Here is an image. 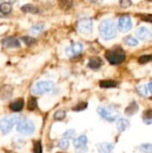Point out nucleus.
Returning <instances> with one entry per match:
<instances>
[{
  "label": "nucleus",
  "mask_w": 152,
  "mask_h": 153,
  "mask_svg": "<svg viewBox=\"0 0 152 153\" xmlns=\"http://www.w3.org/2000/svg\"><path fill=\"white\" fill-rule=\"evenodd\" d=\"M138 110H139V106H138V104H137V102H135V101H133L126 108H125V113L127 115V116H133V115H135L137 112H138Z\"/></svg>",
  "instance_id": "f3484780"
},
{
  "label": "nucleus",
  "mask_w": 152,
  "mask_h": 153,
  "mask_svg": "<svg viewBox=\"0 0 152 153\" xmlns=\"http://www.w3.org/2000/svg\"><path fill=\"white\" fill-rule=\"evenodd\" d=\"M43 28H44V26L43 25H35V26H33L32 28H31V30H30V32L32 33V34H39V32H41L42 30H43Z\"/></svg>",
  "instance_id": "473e14b6"
},
{
  "label": "nucleus",
  "mask_w": 152,
  "mask_h": 153,
  "mask_svg": "<svg viewBox=\"0 0 152 153\" xmlns=\"http://www.w3.org/2000/svg\"><path fill=\"white\" fill-rule=\"evenodd\" d=\"M148 89H149V91L152 93V82H151L149 84H148Z\"/></svg>",
  "instance_id": "e433bc0d"
},
{
  "label": "nucleus",
  "mask_w": 152,
  "mask_h": 153,
  "mask_svg": "<svg viewBox=\"0 0 152 153\" xmlns=\"http://www.w3.org/2000/svg\"><path fill=\"white\" fill-rule=\"evenodd\" d=\"M37 106H38V104H37V100H36L35 98H33V97L30 98V100H29V101H28V109L33 111L34 109L37 108Z\"/></svg>",
  "instance_id": "bb28decb"
},
{
  "label": "nucleus",
  "mask_w": 152,
  "mask_h": 153,
  "mask_svg": "<svg viewBox=\"0 0 152 153\" xmlns=\"http://www.w3.org/2000/svg\"><path fill=\"white\" fill-rule=\"evenodd\" d=\"M65 116H66L65 111H64V110H58V111H56L54 114V118H55V120H63L65 117Z\"/></svg>",
  "instance_id": "cd10ccee"
},
{
  "label": "nucleus",
  "mask_w": 152,
  "mask_h": 153,
  "mask_svg": "<svg viewBox=\"0 0 152 153\" xmlns=\"http://www.w3.org/2000/svg\"><path fill=\"white\" fill-rule=\"evenodd\" d=\"M130 126V122L125 118H118L116 121V129L119 133H124Z\"/></svg>",
  "instance_id": "f8f14e48"
},
{
  "label": "nucleus",
  "mask_w": 152,
  "mask_h": 153,
  "mask_svg": "<svg viewBox=\"0 0 152 153\" xmlns=\"http://www.w3.org/2000/svg\"><path fill=\"white\" fill-rule=\"evenodd\" d=\"M22 40L25 42L26 45H33L36 42V39H34L33 38L30 37V36H26L22 38Z\"/></svg>",
  "instance_id": "72a5a7b5"
},
{
  "label": "nucleus",
  "mask_w": 152,
  "mask_h": 153,
  "mask_svg": "<svg viewBox=\"0 0 152 153\" xmlns=\"http://www.w3.org/2000/svg\"><path fill=\"white\" fill-rule=\"evenodd\" d=\"M12 12V5L7 3H2L0 4V15H7Z\"/></svg>",
  "instance_id": "6ab92c4d"
},
{
  "label": "nucleus",
  "mask_w": 152,
  "mask_h": 153,
  "mask_svg": "<svg viewBox=\"0 0 152 153\" xmlns=\"http://www.w3.org/2000/svg\"><path fill=\"white\" fill-rule=\"evenodd\" d=\"M83 50V45L81 42H74L65 48V55L69 57H73L80 55Z\"/></svg>",
  "instance_id": "9d476101"
},
{
  "label": "nucleus",
  "mask_w": 152,
  "mask_h": 153,
  "mask_svg": "<svg viewBox=\"0 0 152 153\" xmlns=\"http://www.w3.org/2000/svg\"><path fill=\"white\" fill-rule=\"evenodd\" d=\"M133 28V22L129 15L125 14L119 17L117 21V29L122 33H126Z\"/></svg>",
  "instance_id": "0eeeda50"
},
{
  "label": "nucleus",
  "mask_w": 152,
  "mask_h": 153,
  "mask_svg": "<svg viewBox=\"0 0 152 153\" xmlns=\"http://www.w3.org/2000/svg\"><path fill=\"white\" fill-rule=\"evenodd\" d=\"M13 94V88L10 86H4L1 91H0V98L2 100H7L9 99Z\"/></svg>",
  "instance_id": "a211bd4d"
},
{
  "label": "nucleus",
  "mask_w": 152,
  "mask_h": 153,
  "mask_svg": "<svg viewBox=\"0 0 152 153\" xmlns=\"http://www.w3.org/2000/svg\"><path fill=\"white\" fill-rule=\"evenodd\" d=\"M147 1H150V2H152V0H147Z\"/></svg>",
  "instance_id": "58836bf2"
},
{
  "label": "nucleus",
  "mask_w": 152,
  "mask_h": 153,
  "mask_svg": "<svg viewBox=\"0 0 152 153\" xmlns=\"http://www.w3.org/2000/svg\"><path fill=\"white\" fill-rule=\"evenodd\" d=\"M77 28L80 33L83 35H89L92 32V28H93L92 21L88 18L82 19L81 21H79Z\"/></svg>",
  "instance_id": "1a4fd4ad"
},
{
  "label": "nucleus",
  "mask_w": 152,
  "mask_h": 153,
  "mask_svg": "<svg viewBox=\"0 0 152 153\" xmlns=\"http://www.w3.org/2000/svg\"><path fill=\"white\" fill-rule=\"evenodd\" d=\"M87 107H88V103H86V102H81V103H78V104L73 108V111H76V112H78V111H82V110H84Z\"/></svg>",
  "instance_id": "c756f323"
},
{
  "label": "nucleus",
  "mask_w": 152,
  "mask_h": 153,
  "mask_svg": "<svg viewBox=\"0 0 152 153\" xmlns=\"http://www.w3.org/2000/svg\"><path fill=\"white\" fill-rule=\"evenodd\" d=\"M139 151L142 153H152V143H143L138 147Z\"/></svg>",
  "instance_id": "5701e85b"
},
{
  "label": "nucleus",
  "mask_w": 152,
  "mask_h": 153,
  "mask_svg": "<svg viewBox=\"0 0 152 153\" xmlns=\"http://www.w3.org/2000/svg\"><path fill=\"white\" fill-rule=\"evenodd\" d=\"M119 4H120L121 7H123V8H128V7H130L132 5L133 3H132L131 0H120Z\"/></svg>",
  "instance_id": "f704fd0d"
},
{
  "label": "nucleus",
  "mask_w": 152,
  "mask_h": 153,
  "mask_svg": "<svg viewBox=\"0 0 152 153\" xmlns=\"http://www.w3.org/2000/svg\"><path fill=\"white\" fill-rule=\"evenodd\" d=\"M124 41H125V43L127 46H129V47H136V46H138V44H139L138 39H135V38H133V37H132V36H127V37H125V39H124Z\"/></svg>",
  "instance_id": "aec40b11"
},
{
  "label": "nucleus",
  "mask_w": 152,
  "mask_h": 153,
  "mask_svg": "<svg viewBox=\"0 0 152 153\" xmlns=\"http://www.w3.org/2000/svg\"><path fill=\"white\" fill-rule=\"evenodd\" d=\"M143 117V122L147 125H151L152 124V109H147L146 111L143 112L142 115Z\"/></svg>",
  "instance_id": "412c9836"
},
{
  "label": "nucleus",
  "mask_w": 152,
  "mask_h": 153,
  "mask_svg": "<svg viewBox=\"0 0 152 153\" xmlns=\"http://www.w3.org/2000/svg\"><path fill=\"white\" fill-rule=\"evenodd\" d=\"M138 16L141 18L142 21L147 22H152V14L151 13H140Z\"/></svg>",
  "instance_id": "7c9ffc66"
},
{
  "label": "nucleus",
  "mask_w": 152,
  "mask_h": 153,
  "mask_svg": "<svg viewBox=\"0 0 152 153\" xmlns=\"http://www.w3.org/2000/svg\"><path fill=\"white\" fill-rule=\"evenodd\" d=\"M56 153H62V152H56Z\"/></svg>",
  "instance_id": "ea45409f"
},
{
  "label": "nucleus",
  "mask_w": 152,
  "mask_h": 153,
  "mask_svg": "<svg viewBox=\"0 0 152 153\" xmlns=\"http://www.w3.org/2000/svg\"><path fill=\"white\" fill-rule=\"evenodd\" d=\"M20 117L18 116H11L4 117L0 120V131L4 134H7L11 132L13 126L18 123Z\"/></svg>",
  "instance_id": "423d86ee"
},
{
  "label": "nucleus",
  "mask_w": 152,
  "mask_h": 153,
  "mask_svg": "<svg viewBox=\"0 0 152 153\" xmlns=\"http://www.w3.org/2000/svg\"><path fill=\"white\" fill-rule=\"evenodd\" d=\"M152 61V55H145V56H142L139 57L138 62L140 64H146L148 62Z\"/></svg>",
  "instance_id": "c85d7f7f"
},
{
  "label": "nucleus",
  "mask_w": 152,
  "mask_h": 153,
  "mask_svg": "<svg viewBox=\"0 0 152 153\" xmlns=\"http://www.w3.org/2000/svg\"><path fill=\"white\" fill-rule=\"evenodd\" d=\"M24 106V101L22 99H19L16 100L15 101H13L11 105H10V109L13 112H20Z\"/></svg>",
  "instance_id": "dca6fc26"
},
{
  "label": "nucleus",
  "mask_w": 152,
  "mask_h": 153,
  "mask_svg": "<svg viewBox=\"0 0 152 153\" xmlns=\"http://www.w3.org/2000/svg\"><path fill=\"white\" fill-rule=\"evenodd\" d=\"M75 131L73 130V129H69V130H67L65 134H64V135H63V137H65V138H66V139H73L74 137H75Z\"/></svg>",
  "instance_id": "2f4dec72"
},
{
  "label": "nucleus",
  "mask_w": 152,
  "mask_h": 153,
  "mask_svg": "<svg viewBox=\"0 0 152 153\" xmlns=\"http://www.w3.org/2000/svg\"><path fill=\"white\" fill-rule=\"evenodd\" d=\"M105 56L111 65H119L125 60V53L122 48L110 49L106 52Z\"/></svg>",
  "instance_id": "7ed1b4c3"
},
{
  "label": "nucleus",
  "mask_w": 152,
  "mask_h": 153,
  "mask_svg": "<svg viewBox=\"0 0 152 153\" xmlns=\"http://www.w3.org/2000/svg\"><path fill=\"white\" fill-rule=\"evenodd\" d=\"M102 65H103V61L99 56H93V57H91L89 60V63H88V66L90 68L93 69V70L99 69Z\"/></svg>",
  "instance_id": "4468645a"
},
{
  "label": "nucleus",
  "mask_w": 152,
  "mask_h": 153,
  "mask_svg": "<svg viewBox=\"0 0 152 153\" xmlns=\"http://www.w3.org/2000/svg\"><path fill=\"white\" fill-rule=\"evenodd\" d=\"M22 10L25 13H36L39 12L38 8L32 4H25L22 7Z\"/></svg>",
  "instance_id": "b1692460"
},
{
  "label": "nucleus",
  "mask_w": 152,
  "mask_h": 153,
  "mask_svg": "<svg viewBox=\"0 0 152 153\" xmlns=\"http://www.w3.org/2000/svg\"><path fill=\"white\" fill-rule=\"evenodd\" d=\"M137 91L138 93L142 96V97H146L148 95V91H149V89H148V86L144 85V84H142V85H139L137 87Z\"/></svg>",
  "instance_id": "393cba45"
},
{
  "label": "nucleus",
  "mask_w": 152,
  "mask_h": 153,
  "mask_svg": "<svg viewBox=\"0 0 152 153\" xmlns=\"http://www.w3.org/2000/svg\"><path fill=\"white\" fill-rule=\"evenodd\" d=\"M114 144L111 143H101L98 144V151L99 153H112Z\"/></svg>",
  "instance_id": "ddd939ff"
},
{
  "label": "nucleus",
  "mask_w": 152,
  "mask_h": 153,
  "mask_svg": "<svg viewBox=\"0 0 152 153\" xmlns=\"http://www.w3.org/2000/svg\"><path fill=\"white\" fill-rule=\"evenodd\" d=\"M3 45L6 48H20V42L18 39H14V38H7L4 39L3 41Z\"/></svg>",
  "instance_id": "2eb2a0df"
},
{
  "label": "nucleus",
  "mask_w": 152,
  "mask_h": 153,
  "mask_svg": "<svg viewBox=\"0 0 152 153\" xmlns=\"http://www.w3.org/2000/svg\"><path fill=\"white\" fill-rule=\"evenodd\" d=\"M58 148H60L61 150H67L69 147V139H66L65 137H63L57 144Z\"/></svg>",
  "instance_id": "a878e982"
},
{
  "label": "nucleus",
  "mask_w": 152,
  "mask_h": 153,
  "mask_svg": "<svg viewBox=\"0 0 152 153\" xmlns=\"http://www.w3.org/2000/svg\"><path fill=\"white\" fill-rule=\"evenodd\" d=\"M88 138L85 135H81L73 140L74 150L76 153H86L88 152Z\"/></svg>",
  "instance_id": "6e6552de"
},
{
  "label": "nucleus",
  "mask_w": 152,
  "mask_h": 153,
  "mask_svg": "<svg viewBox=\"0 0 152 153\" xmlns=\"http://www.w3.org/2000/svg\"><path fill=\"white\" fill-rule=\"evenodd\" d=\"M34 153H42V145L40 142H36L34 144Z\"/></svg>",
  "instance_id": "c9c22d12"
},
{
  "label": "nucleus",
  "mask_w": 152,
  "mask_h": 153,
  "mask_svg": "<svg viewBox=\"0 0 152 153\" xmlns=\"http://www.w3.org/2000/svg\"><path fill=\"white\" fill-rule=\"evenodd\" d=\"M99 32L102 39L111 40L116 36V28L111 19L103 20L99 26Z\"/></svg>",
  "instance_id": "f257e3e1"
},
{
  "label": "nucleus",
  "mask_w": 152,
  "mask_h": 153,
  "mask_svg": "<svg viewBox=\"0 0 152 153\" xmlns=\"http://www.w3.org/2000/svg\"><path fill=\"white\" fill-rule=\"evenodd\" d=\"M92 2H94V3H101L103 0H91Z\"/></svg>",
  "instance_id": "4c0bfd02"
},
{
  "label": "nucleus",
  "mask_w": 152,
  "mask_h": 153,
  "mask_svg": "<svg viewBox=\"0 0 152 153\" xmlns=\"http://www.w3.org/2000/svg\"><path fill=\"white\" fill-rule=\"evenodd\" d=\"M99 85L101 88H114V87H116L117 83L114 81H111V80H105V81H101L99 82Z\"/></svg>",
  "instance_id": "4be33fe9"
},
{
  "label": "nucleus",
  "mask_w": 152,
  "mask_h": 153,
  "mask_svg": "<svg viewBox=\"0 0 152 153\" xmlns=\"http://www.w3.org/2000/svg\"><path fill=\"white\" fill-rule=\"evenodd\" d=\"M54 87V82L51 81H40L33 85L31 91L35 95H43L52 91Z\"/></svg>",
  "instance_id": "20e7f679"
},
{
  "label": "nucleus",
  "mask_w": 152,
  "mask_h": 153,
  "mask_svg": "<svg viewBox=\"0 0 152 153\" xmlns=\"http://www.w3.org/2000/svg\"><path fill=\"white\" fill-rule=\"evenodd\" d=\"M136 35L141 40H150L152 39V28L141 26L136 30Z\"/></svg>",
  "instance_id": "9b49d317"
},
{
  "label": "nucleus",
  "mask_w": 152,
  "mask_h": 153,
  "mask_svg": "<svg viewBox=\"0 0 152 153\" xmlns=\"http://www.w3.org/2000/svg\"><path fill=\"white\" fill-rule=\"evenodd\" d=\"M17 125V131L23 135H31L35 132V125L27 118H20Z\"/></svg>",
  "instance_id": "39448f33"
},
{
  "label": "nucleus",
  "mask_w": 152,
  "mask_h": 153,
  "mask_svg": "<svg viewBox=\"0 0 152 153\" xmlns=\"http://www.w3.org/2000/svg\"><path fill=\"white\" fill-rule=\"evenodd\" d=\"M98 114L106 121L108 122H114L118 119L119 117V112L114 108L111 106H101L99 107L98 109Z\"/></svg>",
  "instance_id": "f03ea898"
}]
</instances>
